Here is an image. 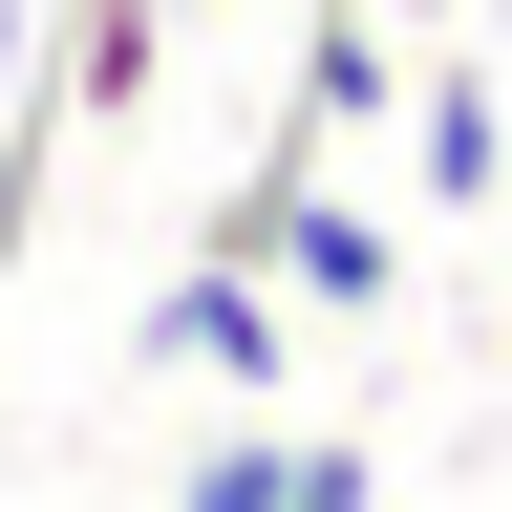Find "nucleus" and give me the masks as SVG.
Wrapping results in <instances>:
<instances>
[{"label":"nucleus","mask_w":512,"mask_h":512,"mask_svg":"<svg viewBox=\"0 0 512 512\" xmlns=\"http://www.w3.org/2000/svg\"><path fill=\"white\" fill-rule=\"evenodd\" d=\"M171 22H192V0H64L43 107H64V128H150V86H171Z\"/></svg>","instance_id":"obj_3"},{"label":"nucleus","mask_w":512,"mask_h":512,"mask_svg":"<svg viewBox=\"0 0 512 512\" xmlns=\"http://www.w3.org/2000/svg\"><path fill=\"white\" fill-rule=\"evenodd\" d=\"M406 192H427V214H491V192H512V86H491V43L427 64V107H406Z\"/></svg>","instance_id":"obj_4"},{"label":"nucleus","mask_w":512,"mask_h":512,"mask_svg":"<svg viewBox=\"0 0 512 512\" xmlns=\"http://www.w3.org/2000/svg\"><path fill=\"white\" fill-rule=\"evenodd\" d=\"M43 128H64L43 86H0V256H22V214H43Z\"/></svg>","instance_id":"obj_6"},{"label":"nucleus","mask_w":512,"mask_h":512,"mask_svg":"<svg viewBox=\"0 0 512 512\" xmlns=\"http://www.w3.org/2000/svg\"><path fill=\"white\" fill-rule=\"evenodd\" d=\"M384 86H406V64H384V0H299V107L278 128L342 150V128H384Z\"/></svg>","instance_id":"obj_5"},{"label":"nucleus","mask_w":512,"mask_h":512,"mask_svg":"<svg viewBox=\"0 0 512 512\" xmlns=\"http://www.w3.org/2000/svg\"><path fill=\"white\" fill-rule=\"evenodd\" d=\"M491 22H512V0H491Z\"/></svg>","instance_id":"obj_7"},{"label":"nucleus","mask_w":512,"mask_h":512,"mask_svg":"<svg viewBox=\"0 0 512 512\" xmlns=\"http://www.w3.org/2000/svg\"><path fill=\"white\" fill-rule=\"evenodd\" d=\"M171 491L192 512H384V448H342V427H214V448H171Z\"/></svg>","instance_id":"obj_2"},{"label":"nucleus","mask_w":512,"mask_h":512,"mask_svg":"<svg viewBox=\"0 0 512 512\" xmlns=\"http://www.w3.org/2000/svg\"><path fill=\"white\" fill-rule=\"evenodd\" d=\"M128 342H150L171 384H235V406H299V299L256 278V256H214V235H192V278H171L150 320H128Z\"/></svg>","instance_id":"obj_1"}]
</instances>
